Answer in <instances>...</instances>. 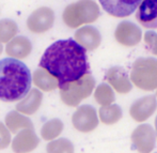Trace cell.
<instances>
[{
	"instance_id": "cell-15",
	"label": "cell",
	"mask_w": 157,
	"mask_h": 153,
	"mask_svg": "<svg viewBox=\"0 0 157 153\" xmlns=\"http://www.w3.org/2000/svg\"><path fill=\"white\" fill-rule=\"evenodd\" d=\"M75 40L87 50H95L101 43L99 31L93 26H83L75 32Z\"/></svg>"
},
{
	"instance_id": "cell-1",
	"label": "cell",
	"mask_w": 157,
	"mask_h": 153,
	"mask_svg": "<svg viewBox=\"0 0 157 153\" xmlns=\"http://www.w3.org/2000/svg\"><path fill=\"white\" fill-rule=\"evenodd\" d=\"M86 50L76 40H59L47 47L39 65L56 77L61 87L89 74L90 65Z\"/></svg>"
},
{
	"instance_id": "cell-6",
	"label": "cell",
	"mask_w": 157,
	"mask_h": 153,
	"mask_svg": "<svg viewBox=\"0 0 157 153\" xmlns=\"http://www.w3.org/2000/svg\"><path fill=\"white\" fill-rule=\"evenodd\" d=\"M130 138L134 149L139 153H150L155 147L156 134L150 124H141L136 128Z\"/></svg>"
},
{
	"instance_id": "cell-23",
	"label": "cell",
	"mask_w": 157,
	"mask_h": 153,
	"mask_svg": "<svg viewBox=\"0 0 157 153\" xmlns=\"http://www.w3.org/2000/svg\"><path fill=\"white\" fill-rule=\"evenodd\" d=\"M18 27L17 24L12 19H2L0 21V43H9L17 34Z\"/></svg>"
},
{
	"instance_id": "cell-8",
	"label": "cell",
	"mask_w": 157,
	"mask_h": 153,
	"mask_svg": "<svg viewBox=\"0 0 157 153\" xmlns=\"http://www.w3.org/2000/svg\"><path fill=\"white\" fill-rule=\"evenodd\" d=\"M72 123L77 131L82 133L92 132L98 125L96 110L91 105H82L76 109L72 117Z\"/></svg>"
},
{
	"instance_id": "cell-11",
	"label": "cell",
	"mask_w": 157,
	"mask_h": 153,
	"mask_svg": "<svg viewBox=\"0 0 157 153\" xmlns=\"http://www.w3.org/2000/svg\"><path fill=\"white\" fill-rule=\"evenodd\" d=\"M157 109L156 96L147 95L137 100L129 108V115L137 122H143L147 120Z\"/></svg>"
},
{
	"instance_id": "cell-18",
	"label": "cell",
	"mask_w": 157,
	"mask_h": 153,
	"mask_svg": "<svg viewBox=\"0 0 157 153\" xmlns=\"http://www.w3.org/2000/svg\"><path fill=\"white\" fill-rule=\"evenodd\" d=\"M33 83L39 89L49 92L59 87V81L46 70L40 68L33 73Z\"/></svg>"
},
{
	"instance_id": "cell-7",
	"label": "cell",
	"mask_w": 157,
	"mask_h": 153,
	"mask_svg": "<svg viewBox=\"0 0 157 153\" xmlns=\"http://www.w3.org/2000/svg\"><path fill=\"white\" fill-rule=\"evenodd\" d=\"M55 22V13L50 8L42 6L30 14L27 19V27L33 33H44L52 27Z\"/></svg>"
},
{
	"instance_id": "cell-27",
	"label": "cell",
	"mask_w": 157,
	"mask_h": 153,
	"mask_svg": "<svg viewBox=\"0 0 157 153\" xmlns=\"http://www.w3.org/2000/svg\"><path fill=\"white\" fill-rule=\"evenodd\" d=\"M155 128H156V137H157V116H156V119H155Z\"/></svg>"
},
{
	"instance_id": "cell-25",
	"label": "cell",
	"mask_w": 157,
	"mask_h": 153,
	"mask_svg": "<svg viewBox=\"0 0 157 153\" xmlns=\"http://www.w3.org/2000/svg\"><path fill=\"white\" fill-rule=\"evenodd\" d=\"M144 43L147 52L157 56V33L154 31H147L144 33Z\"/></svg>"
},
{
	"instance_id": "cell-28",
	"label": "cell",
	"mask_w": 157,
	"mask_h": 153,
	"mask_svg": "<svg viewBox=\"0 0 157 153\" xmlns=\"http://www.w3.org/2000/svg\"><path fill=\"white\" fill-rule=\"evenodd\" d=\"M1 53H2V44L0 43V54H1Z\"/></svg>"
},
{
	"instance_id": "cell-4",
	"label": "cell",
	"mask_w": 157,
	"mask_h": 153,
	"mask_svg": "<svg viewBox=\"0 0 157 153\" xmlns=\"http://www.w3.org/2000/svg\"><path fill=\"white\" fill-rule=\"evenodd\" d=\"M130 80L137 88L153 91L157 88V59L139 58L132 63Z\"/></svg>"
},
{
	"instance_id": "cell-2",
	"label": "cell",
	"mask_w": 157,
	"mask_h": 153,
	"mask_svg": "<svg viewBox=\"0 0 157 153\" xmlns=\"http://www.w3.org/2000/svg\"><path fill=\"white\" fill-rule=\"evenodd\" d=\"M28 66L15 58L0 60V101L12 103L24 99L31 88Z\"/></svg>"
},
{
	"instance_id": "cell-9",
	"label": "cell",
	"mask_w": 157,
	"mask_h": 153,
	"mask_svg": "<svg viewBox=\"0 0 157 153\" xmlns=\"http://www.w3.org/2000/svg\"><path fill=\"white\" fill-rule=\"evenodd\" d=\"M114 37L117 42L123 46L132 47L135 46L142 39V31L136 24L124 21L120 23L114 31Z\"/></svg>"
},
{
	"instance_id": "cell-19",
	"label": "cell",
	"mask_w": 157,
	"mask_h": 153,
	"mask_svg": "<svg viewBox=\"0 0 157 153\" xmlns=\"http://www.w3.org/2000/svg\"><path fill=\"white\" fill-rule=\"evenodd\" d=\"M6 128L12 133H17L19 130L25 128H33V123L29 118L21 115L19 112H10L6 116Z\"/></svg>"
},
{
	"instance_id": "cell-22",
	"label": "cell",
	"mask_w": 157,
	"mask_h": 153,
	"mask_svg": "<svg viewBox=\"0 0 157 153\" xmlns=\"http://www.w3.org/2000/svg\"><path fill=\"white\" fill-rule=\"evenodd\" d=\"M94 99L101 106H108L113 104L116 97H114L112 87L107 84H101L99 86H97L94 92Z\"/></svg>"
},
{
	"instance_id": "cell-26",
	"label": "cell",
	"mask_w": 157,
	"mask_h": 153,
	"mask_svg": "<svg viewBox=\"0 0 157 153\" xmlns=\"http://www.w3.org/2000/svg\"><path fill=\"white\" fill-rule=\"evenodd\" d=\"M11 143V135L8 128L2 122H0V150L6 149Z\"/></svg>"
},
{
	"instance_id": "cell-21",
	"label": "cell",
	"mask_w": 157,
	"mask_h": 153,
	"mask_svg": "<svg viewBox=\"0 0 157 153\" xmlns=\"http://www.w3.org/2000/svg\"><path fill=\"white\" fill-rule=\"evenodd\" d=\"M63 131V123L59 119H52L47 121L41 130L42 138L45 140H54Z\"/></svg>"
},
{
	"instance_id": "cell-20",
	"label": "cell",
	"mask_w": 157,
	"mask_h": 153,
	"mask_svg": "<svg viewBox=\"0 0 157 153\" xmlns=\"http://www.w3.org/2000/svg\"><path fill=\"white\" fill-rule=\"evenodd\" d=\"M99 120L104 124L111 125L117 123L122 118V109L117 104H111L108 106H101L98 110Z\"/></svg>"
},
{
	"instance_id": "cell-16",
	"label": "cell",
	"mask_w": 157,
	"mask_h": 153,
	"mask_svg": "<svg viewBox=\"0 0 157 153\" xmlns=\"http://www.w3.org/2000/svg\"><path fill=\"white\" fill-rule=\"evenodd\" d=\"M32 50V44L26 37H15L12 41L6 44V55L15 59H25Z\"/></svg>"
},
{
	"instance_id": "cell-29",
	"label": "cell",
	"mask_w": 157,
	"mask_h": 153,
	"mask_svg": "<svg viewBox=\"0 0 157 153\" xmlns=\"http://www.w3.org/2000/svg\"><path fill=\"white\" fill-rule=\"evenodd\" d=\"M156 95H157V92H156Z\"/></svg>"
},
{
	"instance_id": "cell-13",
	"label": "cell",
	"mask_w": 157,
	"mask_h": 153,
	"mask_svg": "<svg viewBox=\"0 0 157 153\" xmlns=\"http://www.w3.org/2000/svg\"><path fill=\"white\" fill-rule=\"evenodd\" d=\"M136 19L147 29L157 28V0H142L137 9Z\"/></svg>"
},
{
	"instance_id": "cell-12",
	"label": "cell",
	"mask_w": 157,
	"mask_h": 153,
	"mask_svg": "<svg viewBox=\"0 0 157 153\" xmlns=\"http://www.w3.org/2000/svg\"><path fill=\"white\" fill-rule=\"evenodd\" d=\"M106 80L118 93L126 94L132 91V85L129 76L122 66H112L107 71L105 76Z\"/></svg>"
},
{
	"instance_id": "cell-14",
	"label": "cell",
	"mask_w": 157,
	"mask_h": 153,
	"mask_svg": "<svg viewBox=\"0 0 157 153\" xmlns=\"http://www.w3.org/2000/svg\"><path fill=\"white\" fill-rule=\"evenodd\" d=\"M39 137L35 135L33 128H25L15 136L12 150L15 153H29L39 146Z\"/></svg>"
},
{
	"instance_id": "cell-10",
	"label": "cell",
	"mask_w": 157,
	"mask_h": 153,
	"mask_svg": "<svg viewBox=\"0 0 157 153\" xmlns=\"http://www.w3.org/2000/svg\"><path fill=\"white\" fill-rule=\"evenodd\" d=\"M103 9L117 18L127 17L140 6L142 0H98Z\"/></svg>"
},
{
	"instance_id": "cell-3",
	"label": "cell",
	"mask_w": 157,
	"mask_h": 153,
	"mask_svg": "<svg viewBox=\"0 0 157 153\" xmlns=\"http://www.w3.org/2000/svg\"><path fill=\"white\" fill-rule=\"evenodd\" d=\"M99 8L93 0H78L64 9L62 18L68 28H78L85 24L94 23L99 17Z\"/></svg>"
},
{
	"instance_id": "cell-24",
	"label": "cell",
	"mask_w": 157,
	"mask_h": 153,
	"mask_svg": "<svg viewBox=\"0 0 157 153\" xmlns=\"http://www.w3.org/2000/svg\"><path fill=\"white\" fill-rule=\"evenodd\" d=\"M47 153H74V146L68 139L59 138L52 140L46 147Z\"/></svg>"
},
{
	"instance_id": "cell-5",
	"label": "cell",
	"mask_w": 157,
	"mask_h": 153,
	"mask_svg": "<svg viewBox=\"0 0 157 153\" xmlns=\"http://www.w3.org/2000/svg\"><path fill=\"white\" fill-rule=\"evenodd\" d=\"M95 87V80L91 74H87L80 79L59 87L61 100L65 105L75 107L78 106L82 100L92 94Z\"/></svg>"
},
{
	"instance_id": "cell-17",
	"label": "cell",
	"mask_w": 157,
	"mask_h": 153,
	"mask_svg": "<svg viewBox=\"0 0 157 153\" xmlns=\"http://www.w3.org/2000/svg\"><path fill=\"white\" fill-rule=\"evenodd\" d=\"M43 101V94L37 89H32L17 104L16 110L23 115H33L39 110Z\"/></svg>"
}]
</instances>
